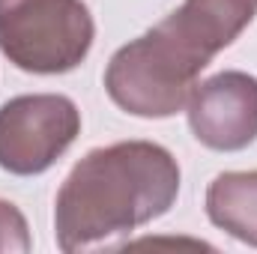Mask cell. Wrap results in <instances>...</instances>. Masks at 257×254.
Listing matches in <instances>:
<instances>
[{"label":"cell","mask_w":257,"mask_h":254,"mask_svg":"<svg viewBox=\"0 0 257 254\" xmlns=\"http://www.w3.org/2000/svg\"><path fill=\"white\" fill-rule=\"evenodd\" d=\"M78 135L81 111L69 96H15L0 105V168L15 177L45 174Z\"/></svg>","instance_id":"277c9868"},{"label":"cell","mask_w":257,"mask_h":254,"mask_svg":"<svg viewBox=\"0 0 257 254\" xmlns=\"http://www.w3.org/2000/svg\"><path fill=\"white\" fill-rule=\"evenodd\" d=\"M206 215L233 239L257 248V171H224L206 189Z\"/></svg>","instance_id":"8992f818"},{"label":"cell","mask_w":257,"mask_h":254,"mask_svg":"<svg viewBox=\"0 0 257 254\" xmlns=\"http://www.w3.org/2000/svg\"><path fill=\"white\" fill-rule=\"evenodd\" d=\"M30 245H33V239H30V227H27L24 212L15 203L0 197V251L27 254Z\"/></svg>","instance_id":"52a82bcc"},{"label":"cell","mask_w":257,"mask_h":254,"mask_svg":"<svg viewBox=\"0 0 257 254\" xmlns=\"http://www.w3.org/2000/svg\"><path fill=\"white\" fill-rule=\"evenodd\" d=\"M180 194V165L153 141H120L90 150L54 200V236L72 254L128 236L165 215Z\"/></svg>","instance_id":"7a4b0ae2"},{"label":"cell","mask_w":257,"mask_h":254,"mask_svg":"<svg viewBox=\"0 0 257 254\" xmlns=\"http://www.w3.org/2000/svg\"><path fill=\"white\" fill-rule=\"evenodd\" d=\"M257 15V0H183L144 36L126 42L105 69V90L123 111L147 120L186 108L197 75Z\"/></svg>","instance_id":"6da1fadb"},{"label":"cell","mask_w":257,"mask_h":254,"mask_svg":"<svg viewBox=\"0 0 257 254\" xmlns=\"http://www.w3.org/2000/svg\"><path fill=\"white\" fill-rule=\"evenodd\" d=\"M93 39L96 24L84 0H0V54L21 72H72Z\"/></svg>","instance_id":"3957f363"},{"label":"cell","mask_w":257,"mask_h":254,"mask_svg":"<svg viewBox=\"0 0 257 254\" xmlns=\"http://www.w3.org/2000/svg\"><path fill=\"white\" fill-rule=\"evenodd\" d=\"M189 126L194 138L218 153H236L257 141V78L239 69L218 72L192 90Z\"/></svg>","instance_id":"5b68a950"}]
</instances>
